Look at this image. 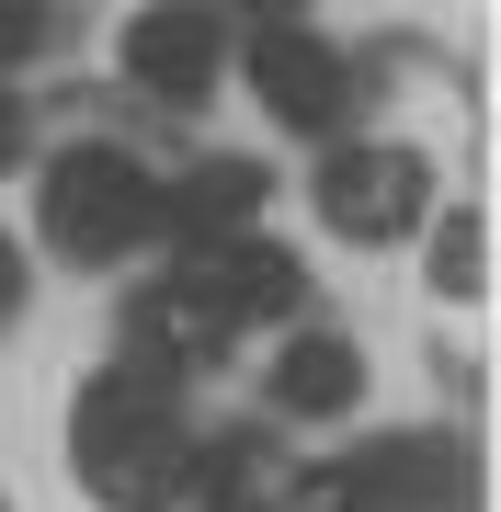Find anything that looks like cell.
<instances>
[{
  "mask_svg": "<svg viewBox=\"0 0 501 512\" xmlns=\"http://www.w3.org/2000/svg\"><path fill=\"white\" fill-rule=\"evenodd\" d=\"M69 467H80V490H92L103 512H171V501H194L183 490L194 478L183 387L114 353V365L80 387V410H69Z\"/></svg>",
  "mask_w": 501,
  "mask_h": 512,
  "instance_id": "6da1fadb",
  "label": "cell"
},
{
  "mask_svg": "<svg viewBox=\"0 0 501 512\" xmlns=\"http://www.w3.org/2000/svg\"><path fill=\"white\" fill-rule=\"evenodd\" d=\"M35 228H46L57 262L103 274V262H126V251H149V239H160V183H149V160H137V148L80 137V148H57V160H46Z\"/></svg>",
  "mask_w": 501,
  "mask_h": 512,
  "instance_id": "7a4b0ae2",
  "label": "cell"
},
{
  "mask_svg": "<svg viewBox=\"0 0 501 512\" xmlns=\"http://www.w3.org/2000/svg\"><path fill=\"white\" fill-rule=\"evenodd\" d=\"M308 205H319V228H331V239L388 251V239H410V228L433 217V160H422V148H388V137H353V148L319 160Z\"/></svg>",
  "mask_w": 501,
  "mask_h": 512,
  "instance_id": "3957f363",
  "label": "cell"
},
{
  "mask_svg": "<svg viewBox=\"0 0 501 512\" xmlns=\"http://www.w3.org/2000/svg\"><path fill=\"white\" fill-rule=\"evenodd\" d=\"M171 285H183L228 342H240L251 319H297V296H308L297 251H274V239H251V228H240V239H194V262H183Z\"/></svg>",
  "mask_w": 501,
  "mask_h": 512,
  "instance_id": "277c9868",
  "label": "cell"
},
{
  "mask_svg": "<svg viewBox=\"0 0 501 512\" xmlns=\"http://www.w3.org/2000/svg\"><path fill=\"white\" fill-rule=\"evenodd\" d=\"M251 92H262V114H274L285 137H342L353 69H342V46L308 35V23H262L251 35Z\"/></svg>",
  "mask_w": 501,
  "mask_h": 512,
  "instance_id": "5b68a950",
  "label": "cell"
},
{
  "mask_svg": "<svg viewBox=\"0 0 501 512\" xmlns=\"http://www.w3.org/2000/svg\"><path fill=\"white\" fill-rule=\"evenodd\" d=\"M126 80L137 92H160V103H205L217 92V69H228V23L205 12V0H149V12L126 23Z\"/></svg>",
  "mask_w": 501,
  "mask_h": 512,
  "instance_id": "8992f818",
  "label": "cell"
},
{
  "mask_svg": "<svg viewBox=\"0 0 501 512\" xmlns=\"http://www.w3.org/2000/svg\"><path fill=\"white\" fill-rule=\"evenodd\" d=\"M262 399H274L285 421H342L353 399H365V353H353L342 330H285V342H274V376H262Z\"/></svg>",
  "mask_w": 501,
  "mask_h": 512,
  "instance_id": "52a82bcc",
  "label": "cell"
},
{
  "mask_svg": "<svg viewBox=\"0 0 501 512\" xmlns=\"http://www.w3.org/2000/svg\"><path fill=\"white\" fill-rule=\"evenodd\" d=\"M262 194H274L262 160H194L183 183H160V228L183 239V251H194V239H240L262 217Z\"/></svg>",
  "mask_w": 501,
  "mask_h": 512,
  "instance_id": "ba28073f",
  "label": "cell"
},
{
  "mask_svg": "<svg viewBox=\"0 0 501 512\" xmlns=\"http://www.w3.org/2000/svg\"><path fill=\"white\" fill-rule=\"evenodd\" d=\"M183 490H205L217 512H251L262 490H274V456H262V433H205L194 444V478Z\"/></svg>",
  "mask_w": 501,
  "mask_h": 512,
  "instance_id": "9c48e42d",
  "label": "cell"
},
{
  "mask_svg": "<svg viewBox=\"0 0 501 512\" xmlns=\"http://www.w3.org/2000/svg\"><path fill=\"white\" fill-rule=\"evenodd\" d=\"M433 296H456V308H467V296H490V228L467 217V205L433 228Z\"/></svg>",
  "mask_w": 501,
  "mask_h": 512,
  "instance_id": "30bf717a",
  "label": "cell"
},
{
  "mask_svg": "<svg viewBox=\"0 0 501 512\" xmlns=\"http://www.w3.org/2000/svg\"><path fill=\"white\" fill-rule=\"evenodd\" d=\"M46 46H57V0H0V80L35 69Z\"/></svg>",
  "mask_w": 501,
  "mask_h": 512,
  "instance_id": "8fae6325",
  "label": "cell"
},
{
  "mask_svg": "<svg viewBox=\"0 0 501 512\" xmlns=\"http://www.w3.org/2000/svg\"><path fill=\"white\" fill-rule=\"evenodd\" d=\"M0 171H23V92L0 80Z\"/></svg>",
  "mask_w": 501,
  "mask_h": 512,
  "instance_id": "7c38bea8",
  "label": "cell"
},
{
  "mask_svg": "<svg viewBox=\"0 0 501 512\" xmlns=\"http://www.w3.org/2000/svg\"><path fill=\"white\" fill-rule=\"evenodd\" d=\"M0 319H23V251L0 239Z\"/></svg>",
  "mask_w": 501,
  "mask_h": 512,
  "instance_id": "4fadbf2b",
  "label": "cell"
},
{
  "mask_svg": "<svg viewBox=\"0 0 501 512\" xmlns=\"http://www.w3.org/2000/svg\"><path fill=\"white\" fill-rule=\"evenodd\" d=\"M228 12H262V23H297L308 0H228Z\"/></svg>",
  "mask_w": 501,
  "mask_h": 512,
  "instance_id": "5bb4252c",
  "label": "cell"
},
{
  "mask_svg": "<svg viewBox=\"0 0 501 512\" xmlns=\"http://www.w3.org/2000/svg\"><path fill=\"white\" fill-rule=\"evenodd\" d=\"M0 512H12V501H0Z\"/></svg>",
  "mask_w": 501,
  "mask_h": 512,
  "instance_id": "9a60e30c",
  "label": "cell"
}]
</instances>
